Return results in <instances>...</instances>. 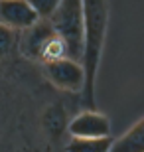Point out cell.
Wrapping results in <instances>:
<instances>
[{"instance_id":"1","label":"cell","mask_w":144,"mask_h":152,"mask_svg":"<svg viewBox=\"0 0 144 152\" xmlns=\"http://www.w3.org/2000/svg\"><path fill=\"white\" fill-rule=\"evenodd\" d=\"M83 4V50L81 65L85 71L83 99L85 107L95 109V85L101 65L103 45H105L107 26H109V4L107 0H81Z\"/></svg>"},{"instance_id":"2","label":"cell","mask_w":144,"mask_h":152,"mask_svg":"<svg viewBox=\"0 0 144 152\" xmlns=\"http://www.w3.org/2000/svg\"><path fill=\"white\" fill-rule=\"evenodd\" d=\"M18 48L22 51L24 57H28L32 61L38 63H50L59 57H69L67 48L63 39L53 32L48 20L39 18L38 22H34L30 28L18 32Z\"/></svg>"},{"instance_id":"3","label":"cell","mask_w":144,"mask_h":152,"mask_svg":"<svg viewBox=\"0 0 144 152\" xmlns=\"http://www.w3.org/2000/svg\"><path fill=\"white\" fill-rule=\"evenodd\" d=\"M50 26L63 39L67 53L81 61L83 50V4L81 0H59L56 10L48 18Z\"/></svg>"},{"instance_id":"4","label":"cell","mask_w":144,"mask_h":152,"mask_svg":"<svg viewBox=\"0 0 144 152\" xmlns=\"http://www.w3.org/2000/svg\"><path fill=\"white\" fill-rule=\"evenodd\" d=\"M45 77L50 79L57 89L69 91V93H79L85 83V71L79 59L73 57H59L50 63H44Z\"/></svg>"},{"instance_id":"5","label":"cell","mask_w":144,"mask_h":152,"mask_svg":"<svg viewBox=\"0 0 144 152\" xmlns=\"http://www.w3.org/2000/svg\"><path fill=\"white\" fill-rule=\"evenodd\" d=\"M67 132L79 138H97V136H111V121L103 113L87 109L67 123Z\"/></svg>"},{"instance_id":"6","label":"cell","mask_w":144,"mask_h":152,"mask_svg":"<svg viewBox=\"0 0 144 152\" xmlns=\"http://www.w3.org/2000/svg\"><path fill=\"white\" fill-rule=\"evenodd\" d=\"M39 18L28 0H0V22L14 30H26Z\"/></svg>"},{"instance_id":"7","label":"cell","mask_w":144,"mask_h":152,"mask_svg":"<svg viewBox=\"0 0 144 152\" xmlns=\"http://www.w3.org/2000/svg\"><path fill=\"white\" fill-rule=\"evenodd\" d=\"M109 152H144V121L138 118L130 129L111 142Z\"/></svg>"},{"instance_id":"8","label":"cell","mask_w":144,"mask_h":152,"mask_svg":"<svg viewBox=\"0 0 144 152\" xmlns=\"http://www.w3.org/2000/svg\"><path fill=\"white\" fill-rule=\"evenodd\" d=\"M111 142V136H97V138L71 136L69 142L65 144V152H109Z\"/></svg>"},{"instance_id":"9","label":"cell","mask_w":144,"mask_h":152,"mask_svg":"<svg viewBox=\"0 0 144 152\" xmlns=\"http://www.w3.org/2000/svg\"><path fill=\"white\" fill-rule=\"evenodd\" d=\"M44 129L53 138H57L65 130V111L61 105H53L44 113Z\"/></svg>"},{"instance_id":"10","label":"cell","mask_w":144,"mask_h":152,"mask_svg":"<svg viewBox=\"0 0 144 152\" xmlns=\"http://www.w3.org/2000/svg\"><path fill=\"white\" fill-rule=\"evenodd\" d=\"M18 44V30L0 22V59L8 57Z\"/></svg>"},{"instance_id":"11","label":"cell","mask_w":144,"mask_h":152,"mask_svg":"<svg viewBox=\"0 0 144 152\" xmlns=\"http://www.w3.org/2000/svg\"><path fill=\"white\" fill-rule=\"evenodd\" d=\"M28 2L32 4L34 10H36L38 18H42V20H48L50 14L56 10V6L59 4V0H28Z\"/></svg>"}]
</instances>
